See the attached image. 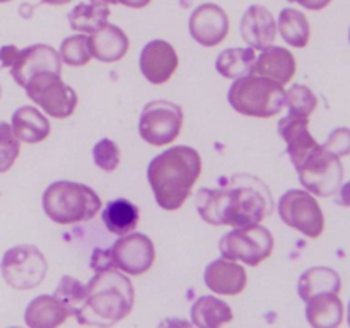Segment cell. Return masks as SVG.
I'll return each instance as SVG.
<instances>
[{"mask_svg": "<svg viewBox=\"0 0 350 328\" xmlns=\"http://www.w3.org/2000/svg\"><path fill=\"white\" fill-rule=\"evenodd\" d=\"M195 205L205 222L231 228L260 224L273 212L270 188L260 178L241 173L232 174L222 188H200Z\"/></svg>", "mask_w": 350, "mask_h": 328, "instance_id": "obj_1", "label": "cell"}, {"mask_svg": "<svg viewBox=\"0 0 350 328\" xmlns=\"http://www.w3.org/2000/svg\"><path fill=\"white\" fill-rule=\"evenodd\" d=\"M200 173V154L193 147L174 146L150 161L147 180L157 205L164 210H176L188 200Z\"/></svg>", "mask_w": 350, "mask_h": 328, "instance_id": "obj_2", "label": "cell"}, {"mask_svg": "<svg viewBox=\"0 0 350 328\" xmlns=\"http://www.w3.org/2000/svg\"><path fill=\"white\" fill-rule=\"evenodd\" d=\"M135 304V290L126 275L116 269L98 270L85 284V297L75 320L91 327H111L129 316Z\"/></svg>", "mask_w": 350, "mask_h": 328, "instance_id": "obj_3", "label": "cell"}, {"mask_svg": "<svg viewBox=\"0 0 350 328\" xmlns=\"http://www.w3.org/2000/svg\"><path fill=\"white\" fill-rule=\"evenodd\" d=\"M101 208V198L91 187L75 181H55L43 193V210L57 224L91 221Z\"/></svg>", "mask_w": 350, "mask_h": 328, "instance_id": "obj_4", "label": "cell"}, {"mask_svg": "<svg viewBox=\"0 0 350 328\" xmlns=\"http://www.w3.org/2000/svg\"><path fill=\"white\" fill-rule=\"evenodd\" d=\"M228 101L238 113L255 118H270L282 111L286 91L277 81L248 74L236 79L228 92Z\"/></svg>", "mask_w": 350, "mask_h": 328, "instance_id": "obj_5", "label": "cell"}, {"mask_svg": "<svg viewBox=\"0 0 350 328\" xmlns=\"http://www.w3.org/2000/svg\"><path fill=\"white\" fill-rule=\"evenodd\" d=\"M299 181L306 191L317 197H332L337 193L344 180V166L340 157L318 144L303 163L296 167Z\"/></svg>", "mask_w": 350, "mask_h": 328, "instance_id": "obj_6", "label": "cell"}, {"mask_svg": "<svg viewBox=\"0 0 350 328\" xmlns=\"http://www.w3.org/2000/svg\"><path fill=\"white\" fill-rule=\"evenodd\" d=\"M31 101L36 102L51 118H68L77 108V94L62 81L60 74L51 70L38 72L24 85Z\"/></svg>", "mask_w": 350, "mask_h": 328, "instance_id": "obj_7", "label": "cell"}, {"mask_svg": "<svg viewBox=\"0 0 350 328\" xmlns=\"http://www.w3.org/2000/svg\"><path fill=\"white\" fill-rule=\"evenodd\" d=\"M219 249L224 258L256 266L272 255L273 236L269 229L260 224L234 228L231 232L222 236Z\"/></svg>", "mask_w": 350, "mask_h": 328, "instance_id": "obj_8", "label": "cell"}, {"mask_svg": "<svg viewBox=\"0 0 350 328\" xmlns=\"http://www.w3.org/2000/svg\"><path fill=\"white\" fill-rule=\"evenodd\" d=\"M3 280L17 290H29L40 286L48 272L44 255L33 245H17L7 249L2 258Z\"/></svg>", "mask_w": 350, "mask_h": 328, "instance_id": "obj_9", "label": "cell"}, {"mask_svg": "<svg viewBox=\"0 0 350 328\" xmlns=\"http://www.w3.org/2000/svg\"><path fill=\"white\" fill-rule=\"evenodd\" d=\"M183 125V109L180 105L156 99L144 106L139 122L140 137L150 146H167L181 132Z\"/></svg>", "mask_w": 350, "mask_h": 328, "instance_id": "obj_10", "label": "cell"}, {"mask_svg": "<svg viewBox=\"0 0 350 328\" xmlns=\"http://www.w3.org/2000/svg\"><path fill=\"white\" fill-rule=\"evenodd\" d=\"M279 215L284 224L311 239L320 238L325 229L323 210L310 191H286L279 200Z\"/></svg>", "mask_w": 350, "mask_h": 328, "instance_id": "obj_11", "label": "cell"}, {"mask_svg": "<svg viewBox=\"0 0 350 328\" xmlns=\"http://www.w3.org/2000/svg\"><path fill=\"white\" fill-rule=\"evenodd\" d=\"M113 265L130 275H142L152 266L156 249L150 238L142 232H129L120 236L109 248Z\"/></svg>", "mask_w": 350, "mask_h": 328, "instance_id": "obj_12", "label": "cell"}, {"mask_svg": "<svg viewBox=\"0 0 350 328\" xmlns=\"http://www.w3.org/2000/svg\"><path fill=\"white\" fill-rule=\"evenodd\" d=\"M188 31L202 46H217L229 33V17L222 7L215 3H202L191 12Z\"/></svg>", "mask_w": 350, "mask_h": 328, "instance_id": "obj_13", "label": "cell"}, {"mask_svg": "<svg viewBox=\"0 0 350 328\" xmlns=\"http://www.w3.org/2000/svg\"><path fill=\"white\" fill-rule=\"evenodd\" d=\"M51 70L62 74V58L48 44H33L19 50L16 62L10 67V75L17 85L24 87L26 82L38 72Z\"/></svg>", "mask_w": 350, "mask_h": 328, "instance_id": "obj_14", "label": "cell"}, {"mask_svg": "<svg viewBox=\"0 0 350 328\" xmlns=\"http://www.w3.org/2000/svg\"><path fill=\"white\" fill-rule=\"evenodd\" d=\"M178 68V53L173 44L164 40H152L140 53V70L150 84H164Z\"/></svg>", "mask_w": 350, "mask_h": 328, "instance_id": "obj_15", "label": "cell"}, {"mask_svg": "<svg viewBox=\"0 0 350 328\" xmlns=\"http://www.w3.org/2000/svg\"><path fill=\"white\" fill-rule=\"evenodd\" d=\"M204 282L212 292L221 296H238L246 287L248 277L243 265L222 256L205 269Z\"/></svg>", "mask_w": 350, "mask_h": 328, "instance_id": "obj_16", "label": "cell"}, {"mask_svg": "<svg viewBox=\"0 0 350 328\" xmlns=\"http://www.w3.org/2000/svg\"><path fill=\"white\" fill-rule=\"evenodd\" d=\"M277 24L272 12L263 5H250L241 19V36L250 48L263 50L275 40Z\"/></svg>", "mask_w": 350, "mask_h": 328, "instance_id": "obj_17", "label": "cell"}, {"mask_svg": "<svg viewBox=\"0 0 350 328\" xmlns=\"http://www.w3.org/2000/svg\"><path fill=\"white\" fill-rule=\"evenodd\" d=\"M308 125H310L308 116H297L293 115V113H289L286 118L279 122V133L286 140L287 154H289L294 167L299 166L304 157L318 146Z\"/></svg>", "mask_w": 350, "mask_h": 328, "instance_id": "obj_18", "label": "cell"}, {"mask_svg": "<svg viewBox=\"0 0 350 328\" xmlns=\"http://www.w3.org/2000/svg\"><path fill=\"white\" fill-rule=\"evenodd\" d=\"M253 74L273 79L279 84L286 85L293 81L294 74H296V58L286 48L270 44V46L263 48L262 53L256 58Z\"/></svg>", "mask_w": 350, "mask_h": 328, "instance_id": "obj_19", "label": "cell"}, {"mask_svg": "<svg viewBox=\"0 0 350 328\" xmlns=\"http://www.w3.org/2000/svg\"><path fill=\"white\" fill-rule=\"evenodd\" d=\"M130 46V41L126 34L115 24L106 23L101 29L94 31L89 36V48L91 55L99 62L113 64V62L122 60L126 55Z\"/></svg>", "mask_w": 350, "mask_h": 328, "instance_id": "obj_20", "label": "cell"}, {"mask_svg": "<svg viewBox=\"0 0 350 328\" xmlns=\"http://www.w3.org/2000/svg\"><path fill=\"white\" fill-rule=\"evenodd\" d=\"M68 316H72L70 311L57 297L48 296V294L34 297L24 311V321L31 328L60 327L68 320Z\"/></svg>", "mask_w": 350, "mask_h": 328, "instance_id": "obj_21", "label": "cell"}, {"mask_svg": "<svg viewBox=\"0 0 350 328\" xmlns=\"http://www.w3.org/2000/svg\"><path fill=\"white\" fill-rule=\"evenodd\" d=\"M306 320L314 328H337L344 321V304L338 294L323 292L308 299Z\"/></svg>", "mask_w": 350, "mask_h": 328, "instance_id": "obj_22", "label": "cell"}, {"mask_svg": "<svg viewBox=\"0 0 350 328\" xmlns=\"http://www.w3.org/2000/svg\"><path fill=\"white\" fill-rule=\"evenodd\" d=\"M12 132L21 142L38 144L50 135V122L34 106H21L12 115Z\"/></svg>", "mask_w": 350, "mask_h": 328, "instance_id": "obj_23", "label": "cell"}, {"mask_svg": "<svg viewBox=\"0 0 350 328\" xmlns=\"http://www.w3.org/2000/svg\"><path fill=\"white\" fill-rule=\"evenodd\" d=\"M342 279L334 269L328 266H313L308 269L297 282V292L303 301L311 299L317 294L335 292L340 294Z\"/></svg>", "mask_w": 350, "mask_h": 328, "instance_id": "obj_24", "label": "cell"}, {"mask_svg": "<svg viewBox=\"0 0 350 328\" xmlns=\"http://www.w3.org/2000/svg\"><path fill=\"white\" fill-rule=\"evenodd\" d=\"M67 17L72 29L77 33L92 34L108 23L109 7L103 0H88L75 5Z\"/></svg>", "mask_w": 350, "mask_h": 328, "instance_id": "obj_25", "label": "cell"}, {"mask_svg": "<svg viewBox=\"0 0 350 328\" xmlns=\"http://www.w3.org/2000/svg\"><path fill=\"white\" fill-rule=\"evenodd\" d=\"M101 217L109 232L116 236H123L135 231L137 224H139L140 212L139 207L133 205L132 202L125 200V198H116V200H111L106 205Z\"/></svg>", "mask_w": 350, "mask_h": 328, "instance_id": "obj_26", "label": "cell"}, {"mask_svg": "<svg viewBox=\"0 0 350 328\" xmlns=\"http://www.w3.org/2000/svg\"><path fill=\"white\" fill-rule=\"evenodd\" d=\"M191 321L200 328H219L232 320V310L228 303L215 296H202L191 306Z\"/></svg>", "mask_w": 350, "mask_h": 328, "instance_id": "obj_27", "label": "cell"}, {"mask_svg": "<svg viewBox=\"0 0 350 328\" xmlns=\"http://www.w3.org/2000/svg\"><path fill=\"white\" fill-rule=\"evenodd\" d=\"M256 53L253 48H228L215 60V68L226 79H239L253 74Z\"/></svg>", "mask_w": 350, "mask_h": 328, "instance_id": "obj_28", "label": "cell"}, {"mask_svg": "<svg viewBox=\"0 0 350 328\" xmlns=\"http://www.w3.org/2000/svg\"><path fill=\"white\" fill-rule=\"evenodd\" d=\"M277 29L280 31V36L287 44L294 48H304L310 43L311 27L310 20L303 12L296 9H282L279 14V24Z\"/></svg>", "mask_w": 350, "mask_h": 328, "instance_id": "obj_29", "label": "cell"}, {"mask_svg": "<svg viewBox=\"0 0 350 328\" xmlns=\"http://www.w3.org/2000/svg\"><path fill=\"white\" fill-rule=\"evenodd\" d=\"M58 55H60L62 62H65V65H70V67H84L92 58L91 48H89V36H85L82 33L65 38L62 41L60 53Z\"/></svg>", "mask_w": 350, "mask_h": 328, "instance_id": "obj_30", "label": "cell"}, {"mask_svg": "<svg viewBox=\"0 0 350 328\" xmlns=\"http://www.w3.org/2000/svg\"><path fill=\"white\" fill-rule=\"evenodd\" d=\"M286 106L293 115L310 116L317 109L318 98L308 85L294 84L289 91H286Z\"/></svg>", "mask_w": 350, "mask_h": 328, "instance_id": "obj_31", "label": "cell"}, {"mask_svg": "<svg viewBox=\"0 0 350 328\" xmlns=\"http://www.w3.org/2000/svg\"><path fill=\"white\" fill-rule=\"evenodd\" d=\"M53 296L70 311L75 314L77 308L81 306L82 301L85 297V286L72 275H64L58 282L57 289H55Z\"/></svg>", "mask_w": 350, "mask_h": 328, "instance_id": "obj_32", "label": "cell"}, {"mask_svg": "<svg viewBox=\"0 0 350 328\" xmlns=\"http://www.w3.org/2000/svg\"><path fill=\"white\" fill-rule=\"evenodd\" d=\"M21 152V140L14 135L12 126L0 122V174L9 171Z\"/></svg>", "mask_w": 350, "mask_h": 328, "instance_id": "obj_33", "label": "cell"}, {"mask_svg": "<svg viewBox=\"0 0 350 328\" xmlns=\"http://www.w3.org/2000/svg\"><path fill=\"white\" fill-rule=\"evenodd\" d=\"M120 147L116 146V142L109 139H101L92 149V159L94 164L103 171H115L120 164Z\"/></svg>", "mask_w": 350, "mask_h": 328, "instance_id": "obj_34", "label": "cell"}, {"mask_svg": "<svg viewBox=\"0 0 350 328\" xmlns=\"http://www.w3.org/2000/svg\"><path fill=\"white\" fill-rule=\"evenodd\" d=\"M323 147L338 157L349 156L350 154V128H345V126H342V128H335L334 132L328 135L327 142L323 144Z\"/></svg>", "mask_w": 350, "mask_h": 328, "instance_id": "obj_35", "label": "cell"}, {"mask_svg": "<svg viewBox=\"0 0 350 328\" xmlns=\"http://www.w3.org/2000/svg\"><path fill=\"white\" fill-rule=\"evenodd\" d=\"M91 266L96 270V272H98V270L115 269L111 255H109V249H96L94 255H92L91 258Z\"/></svg>", "mask_w": 350, "mask_h": 328, "instance_id": "obj_36", "label": "cell"}, {"mask_svg": "<svg viewBox=\"0 0 350 328\" xmlns=\"http://www.w3.org/2000/svg\"><path fill=\"white\" fill-rule=\"evenodd\" d=\"M17 55H19V50H17L14 44H5V46L0 48V64H2V67H7V68L12 67Z\"/></svg>", "mask_w": 350, "mask_h": 328, "instance_id": "obj_37", "label": "cell"}, {"mask_svg": "<svg viewBox=\"0 0 350 328\" xmlns=\"http://www.w3.org/2000/svg\"><path fill=\"white\" fill-rule=\"evenodd\" d=\"M287 2H297L301 7L308 10H321L332 2V0H287Z\"/></svg>", "mask_w": 350, "mask_h": 328, "instance_id": "obj_38", "label": "cell"}, {"mask_svg": "<svg viewBox=\"0 0 350 328\" xmlns=\"http://www.w3.org/2000/svg\"><path fill=\"white\" fill-rule=\"evenodd\" d=\"M338 190H340V193H338L337 204L342 205V207H350V181L342 188H338Z\"/></svg>", "mask_w": 350, "mask_h": 328, "instance_id": "obj_39", "label": "cell"}, {"mask_svg": "<svg viewBox=\"0 0 350 328\" xmlns=\"http://www.w3.org/2000/svg\"><path fill=\"white\" fill-rule=\"evenodd\" d=\"M116 2L123 3V5L130 7V9H142V7L149 5L150 0H116Z\"/></svg>", "mask_w": 350, "mask_h": 328, "instance_id": "obj_40", "label": "cell"}, {"mask_svg": "<svg viewBox=\"0 0 350 328\" xmlns=\"http://www.w3.org/2000/svg\"><path fill=\"white\" fill-rule=\"evenodd\" d=\"M43 3H48V5H65V3L72 2V0H41Z\"/></svg>", "mask_w": 350, "mask_h": 328, "instance_id": "obj_41", "label": "cell"}, {"mask_svg": "<svg viewBox=\"0 0 350 328\" xmlns=\"http://www.w3.org/2000/svg\"><path fill=\"white\" fill-rule=\"evenodd\" d=\"M103 2H106V3H118V2H116V0H103Z\"/></svg>", "mask_w": 350, "mask_h": 328, "instance_id": "obj_42", "label": "cell"}, {"mask_svg": "<svg viewBox=\"0 0 350 328\" xmlns=\"http://www.w3.org/2000/svg\"><path fill=\"white\" fill-rule=\"evenodd\" d=\"M347 321H349V325H350V303H349V318H347Z\"/></svg>", "mask_w": 350, "mask_h": 328, "instance_id": "obj_43", "label": "cell"}, {"mask_svg": "<svg viewBox=\"0 0 350 328\" xmlns=\"http://www.w3.org/2000/svg\"><path fill=\"white\" fill-rule=\"evenodd\" d=\"M5 2H10V0H0V3H5Z\"/></svg>", "mask_w": 350, "mask_h": 328, "instance_id": "obj_44", "label": "cell"}, {"mask_svg": "<svg viewBox=\"0 0 350 328\" xmlns=\"http://www.w3.org/2000/svg\"><path fill=\"white\" fill-rule=\"evenodd\" d=\"M0 96H2V85H0Z\"/></svg>", "mask_w": 350, "mask_h": 328, "instance_id": "obj_45", "label": "cell"}, {"mask_svg": "<svg viewBox=\"0 0 350 328\" xmlns=\"http://www.w3.org/2000/svg\"><path fill=\"white\" fill-rule=\"evenodd\" d=\"M349 41H350V31H349Z\"/></svg>", "mask_w": 350, "mask_h": 328, "instance_id": "obj_46", "label": "cell"}]
</instances>
